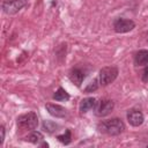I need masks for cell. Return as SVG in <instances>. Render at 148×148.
Masks as SVG:
<instances>
[{
	"label": "cell",
	"instance_id": "5",
	"mask_svg": "<svg viewBox=\"0 0 148 148\" xmlns=\"http://www.w3.org/2000/svg\"><path fill=\"white\" fill-rule=\"evenodd\" d=\"M135 28V23L132 20H127V18H123V17H118L113 21V30L118 34H124V32H128L131 30H133Z\"/></svg>",
	"mask_w": 148,
	"mask_h": 148
},
{
	"label": "cell",
	"instance_id": "11",
	"mask_svg": "<svg viewBox=\"0 0 148 148\" xmlns=\"http://www.w3.org/2000/svg\"><path fill=\"white\" fill-rule=\"evenodd\" d=\"M135 66H146L148 65V50H140L134 56Z\"/></svg>",
	"mask_w": 148,
	"mask_h": 148
},
{
	"label": "cell",
	"instance_id": "9",
	"mask_svg": "<svg viewBox=\"0 0 148 148\" xmlns=\"http://www.w3.org/2000/svg\"><path fill=\"white\" fill-rule=\"evenodd\" d=\"M68 77L72 83H74L76 87H80L84 80V73L80 68H72L68 73Z\"/></svg>",
	"mask_w": 148,
	"mask_h": 148
},
{
	"label": "cell",
	"instance_id": "17",
	"mask_svg": "<svg viewBox=\"0 0 148 148\" xmlns=\"http://www.w3.org/2000/svg\"><path fill=\"white\" fill-rule=\"evenodd\" d=\"M141 79L143 82H148V65H146L143 72H142V75H141Z\"/></svg>",
	"mask_w": 148,
	"mask_h": 148
},
{
	"label": "cell",
	"instance_id": "3",
	"mask_svg": "<svg viewBox=\"0 0 148 148\" xmlns=\"http://www.w3.org/2000/svg\"><path fill=\"white\" fill-rule=\"evenodd\" d=\"M118 76V68L116 66H109V67H103L99 71L98 74V81L99 84L105 87L108 84H110L111 82H113Z\"/></svg>",
	"mask_w": 148,
	"mask_h": 148
},
{
	"label": "cell",
	"instance_id": "15",
	"mask_svg": "<svg viewBox=\"0 0 148 148\" xmlns=\"http://www.w3.org/2000/svg\"><path fill=\"white\" fill-rule=\"evenodd\" d=\"M57 139H58V141H60V142L64 143V145L71 143V141H72V133H71V130H66L64 134L57 135Z\"/></svg>",
	"mask_w": 148,
	"mask_h": 148
},
{
	"label": "cell",
	"instance_id": "14",
	"mask_svg": "<svg viewBox=\"0 0 148 148\" xmlns=\"http://www.w3.org/2000/svg\"><path fill=\"white\" fill-rule=\"evenodd\" d=\"M58 128H59V125L56 124V123L52 121V120H44V121H43V130H44L45 132H47L49 134L54 133L56 131H58Z\"/></svg>",
	"mask_w": 148,
	"mask_h": 148
},
{
	"label": "cell",
	"instance_id": "18",
	"mask_svg": "<svg viewBox=\"0 0 148 148\" xmlns=\"http://www.w3.org/2000/svg\"><path fill=\"white\" fill-rule=\"evenodd\" d=\"M0 131H1V140H0V143L2 145V143H3V140H5V127L1 126Z\"/></svg>",
	"mask_w": 148,
	"mask_h": 148
},
{
	"label": "cell",
	"instance_id": "8",
	"mask_svg": "<svg viewBox=\"0 0 148 148\" xmlns=\"http://www.w3.org/2000/svg\"><path fill=\"white\" fill-rule=\"evenodd\" d=\"M45 108H46L47 112H49L51 116L56 117V118H64V117H66V114H67V110H66L64 106L58 105V104H50V103H49V104L45 105Z\"/></svg>",
	"mask_w": 148,
	"mask_h": 148
},
{
	"label": "cell",
	"instance_id": "12",
	"mask_svg": "<svg viewBox=\"0 0 148 148\" xmlns=\"http://www.w3.org/2000/svg\"><path fill=\"white\" fill-rule=\"evenodd\" d=\"M25 141L28 142H31L34 145H40L43 141H44V136L40 132L38 131H32L30 134H28L25 136Z\"/></svg>",
	"mask_w": 148,
	"mask_h": 148
},
{
	"label": "cell",
	"instance_id": "19",
	"mask_svg": "<svg viewBox=\"0 0 148 148\" xmlns=\"http://www.w3.org/2000/svg\"><path fill=\"white\" fill-rule=\"evenodd\" d=\"M147 43H148V35H147Z\"/></svg>",
	"mask_w": 148,
	"mask_h": 148
},
{
	"label": "cell",
	"instance_id": "16",
	"mask_svg": "<svg viewBox=\"0 0 148 148\" xmlns=\"http://www.w3.org/2000/svg\"><path fill=\"white\" fill-rule=\"evenodd\" d=\"M98 80L97 79H95V80H92L90 83H88V86L84 88V92H87V94H89V92H92V91H95V90H97V88H98Z\"/></svg>",
	"mask_w": 148,
	"mask_h": 148
},
{
	"label": "cell",
	"instance_id": "10",
	"mask_svg": "<svg viewBox=\"0 0 148 148\" xmlns=\"http://www.w3.org/2000/svg\"><path fill=\"white\" fill-rule=\"evenodd\" d=\"M97 104V101L96 98L94 97H87V98H83L80 103V112L81 113H87L88 111L90 110H94L95 106Z\"/></svg>",
	"mask_w": 148,
	"mask_h": 148
},
{
	"label": "cell",
	"instance_id": "13",
	"mask_svg": "<svg viewBox=\"0 0 148 148\" xmlns=\"http://www.w3.org/2000/svg\"><path fill=\"white\" fill-rule=\"evenodd\" d=\"M53 99L56 101H59V102H65V101H68L69 99V95L68 92L64 89V88H58V90L53 94Z\"/></svg>",
	"mask_w": 148,
	"mask_h": 148
},
{
	"label": "cell",
	"instance_id": "4",
	"mask_svg": "<svg viewBox=\"0 0 148 148\" xmlns=\"http://www.w3.org/2000/svg\"><path fill=\"white\" fill-rule=\"evenodd\" d=\"M25 5L27 0H3L1 3V8L5 14L12 15L20 12Z\"/></svg>",
	"mask_w": 148,
	"mask_h": 148
},
{
	"label": "cell",
	"instance_id": "6",
	"mask_svg": "<svg viewBox=\"0 0 148 148\" xmlns=\"http://www.w3.org/2000/svg\"><path fill=\"white\" fill-rule=\"evenodd\" d=\"M113 108H114V103L111 99H101L99 102H97L94 110L97 117H105L112 112Z\"/></svg>",
	"mask_w": 148,
	"mask_h": 148
},
{
	"label": "cell",
	"instance_id": "2",
	"mask_svg": "<svg viewBox=\"0 0 148 148\" xmlns=\"http://www.w3.org/2000/svg\"><path fill=\"white\" fill-rule=\"evenodd\" d=\"M16 124H17V127H20L22 130L32 131L38 126V117L35 112L23 113L17 117Z\"/></svg>",
	"mask_w": 148,
	"mask_h": 148
},
{
	"label": "cell",
	"instance_id": "1",
	"mask_svg": "<svg viewBox=\"0 0 148 148\" xmlns=\"http://www.w3.org/2000/svg\"><path fill=\"white\" fill-rule=\"evenodd\" d=\"M97 130L108 135H119L125 130V125L120 118H112L99 123L97 125Z\"/></svg>",
	"mask_w": 148,
	"mask_h": 148
},
{
	"label": "cell",
	"instance_id": "7",
	"mask_svg": "<svg viewBox=\"0 0 148 148\" xmlns=\"http://www.w3.org/2000/svg\"><path fill=\"white\" fill-rule=\"evenodd\" d=\"M126 117H127V121H128L132 126H134V127H138V126L142 125V123H143V120H145L143 113H142L140 110H136V109H131V110H128Z\"/></svg>",
	"mask_w": 148,
	"mask_h": 148
}]
</instances>
